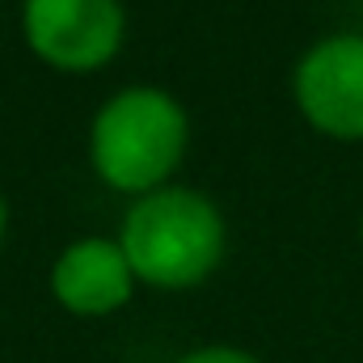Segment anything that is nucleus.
<instances>
[{"label":"nucleus","instance_id":"7ed1b4c3","mask_svg":"<svg viewBox=\"0 0 363 363\" xmlns=\"http://www.w3.org/2000/svg\"><path fill=\"white\" fill-rule=\"evenodd\" d=\"M26 38L47 64L89 72L118 51L123 9L118 0H26Z\"/></svg>","mask_w":363,"mask_h":363},{"label":"nucleus","instance_id":"0eeeda50","mask_svg":"<svg viewBox=\"0 0 363 363\" xmlns=\"http://www.w3.org/2000/svg\"><path fill=\"white\" fill-rule=\"evenodd\" d=\"M0 237H4V203H0Z\"/></svg>","mask_w":363,"mask_h":363},{"label":"nucleus","instance_id":"6e6552de","mask_svg":"<svg viewBox=\"0 0 363 363\" xmlns=\"http://www.w3.org/2000/svg\"><path fill=\"white\" fill-rule=\"evenodd\" d=\"M359 233H363V228H359Z\"/></svg>","mask_w":363,"mask_h":363},{"label":"nucleus","instance_id":"20e7f679","mask_svg":"<svg viewBox=\"0 0 363 363\" xmlns=\"http://www.w3.org/2000/svg\"><path fill=\"white\" fill-rule=\"evenodd\" d=\"M304 118L338 140H363V34L321 38L296 68Z\"/></svg>","mask_w":363,"mask_h":363},{"label":"nucleus","instance_id":"423d86ee","mask_svg":"<svg viewBox=\"0 0 363 363\" xmlns=\"http://www.w3.org/2000/svg\"><path fill=\"white\" fill-rule=\"evenodd\" d=\"M178 363H258V359L245 355V351H233V347H203V351H190Z\"/></svg>","mask_w":363,"mask_h":363},{"label":"nucleus","instance_id":"39448f33","mask_svg":"<svg viewBox=\"0 0 363 363\" xmlns=\"http://www.w3.org/2000/svg\"><path fill=\"white\" fill-rule=\"evenodd\" d=\"M51 291L64 308H72L81 317H106L118 304H127V296H131V262H127L123 245H114V241H101V237L77 241L55 262Z\"/></svg>","mask_w":363,"mask_h":363},{"label":"nucleus","instance_id":"f257e3e1","mask_svg":"<svg viewBox=\"0 0 363 363\" xmlns=\"http://www.w3.org/2000/svg\"><path fill=\"white\" fill-rule=\"evenodd\" d=\"M123 254L131 274L152 287H194L224 254V220L194 190H152L123 220Z\"/></svg>","mask_w":363,"mask_h":363},{"label":"nucleus","instance_id":"f03ea898","mask_svg":"<svg viewBox=\"0 0 363 363\" xmlns=\"http://www.w3.org/2000/svg\"><path fill=\"white\" fill-rule=\"evenodd\" d=\"M186 114L161 89H127L101 106L93 123V169L114 190L152 194L178 169Z\"/></svg>","mask_w":363,"mask_h":363}]
</instances>
